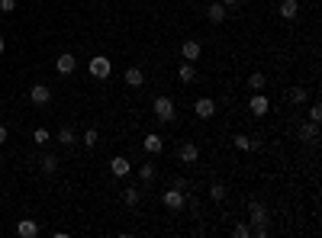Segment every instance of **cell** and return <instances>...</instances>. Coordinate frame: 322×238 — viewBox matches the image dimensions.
Segmentation results:
<instances>
[{
    "mask_svg": "<svg viewBox=\"0 0 322 238\" xmlns=\"http://www.w3.org/2000/svg\"><path fill=\"white\" fill-rule=\"evenodd\" d=\"M39 232H42V229H39V222H35V219H20V222H16V235H20V238H35Z\"/></svg>",
    "mask_w": 322,
    "mask_h": 238,
    "instance_id": "obj_10",
    "label": "cell"
},
{
    "mask_svg": "<svg viewBox=\"0 0 322 238\" xmlns=\"http://www.w3.org/2000/svg\"><path fill=\"white\" fill-rule=\"evenodd\" d=\"M142 148H145V154H161V151H164V138L155 135V132H148L145 142H142Z\"/></svg>",
    "mask_w": 322,
    "mask_h": 238,
    "instance_id": "obj_11",
    "label": "cell"
},
{
    "mask_svg": "<svg viewBox=\"0 0 322 238\" xmlns=\"http://www.w3.org/2000/svg\"><path fill=\"white\" fill-rule=\"evenodd\" d=\"M97 138H100V135H97V129H87V132H84V138H81V142H84L87 148H97Z\"/></svg>",
    "mask_w": 322,
    "mask_h": 238,
    "instance_id": "obj_29",
    "label": "cell"
},
{
    "mask_svg": "<svg viewBox=\"0 0 322 238\" xmlns=\"http://www.w3.org/2000/svg\"><path fill=\"white\" fill-rule=\"evenodd\" d=\"M219 4H225V7H235V4H238V0H219Z\"/></svg>",
    "mask_w": 322,
    "mask_h": 238,
    "instance_id": "obj_35",
    "label": "cell"
},
{
    "mask_svg": "<svg viewBox=\"0 0 322 238\" xmlns=\"http://www.w3.org/2000/svg\"><path fill=\"white\" fill-rule=\"evenodd\" d=\"M264 74H261V71H252V74H248V87H252V93H258V90H264Z\"/></svg>",
    "mask_w": 322,
    "mask_h": 238,
    "instance_id": "obj_22",
    "label": "cell"
},
{
    "mask_svg": "<svg viewBox=\"0 0 322 238\" xmlns=\"http://www.w3.org/2000/svg\"><path fill=\"white\" fill-rule=\"evenodd\" d=\"M123 81H126V87H142V84H145V71H142V68H126Z\"/></svg>",
    "mask_w": 322,
    "mask_h": 238,
    "instance_id": "obj_14",
    "label": "cell"
},
{
    "mask_svg": "<svg viewBox=\"0 0 322 238\" xmlns=\"http://www.w3.org/2000/svg\"><path fill=\"white\" fill-rule=\"evenodd\" d=\"M32 142H35V145H42V148H45V145L52 142V132H49V129H42V126H39V129L32 132Z\"/></svg>",
    "mask_w": 322,
    "mask_h": 238,
    "instance_id": "obj_24",
    "label": "cell"
},
{
    "mask_svg": "<svg viewBox=\"0 0 322 238\" xmlns=\"http://www.w3.org/2000/svg\"><path fill=\"white\" fill-rule=\"evenodd\" d=\"M225 13H229V10H225V4H219V0L206 7V19H210V23H216V26H219V23H225Z\"/></svg>",
    "mask_w": 322,
    "mask_h": 238,
    "instance_id": "obj_15",
    "label": "cell"
},
{
    "mask_svg": "<svg viewBox=\"0 0 322 238\" xmlns=\"http://www.w3.org/2000/svg\"><path fill=\"white\" fill-rule=\"evenodd\" d=\"M309 123H322V106L319 103L309 106Z\"/></svg>",
    "mask_w": 322,
    "mask_h": 238,
    "instance_id": "obj_30",
    "label": "cell"
},
{
    "mask_svg": "<svg viewBox=\"0 0 322 238\" xmlns=\"http://www.w3.org/2000/svg\"><path fill=\"white\" fill-rule=\"evenodd\" d=\"M74 68H78V62H74V55H71V52L55 58V71H58V74H74Z\"/></svg>",
    "mask_w": 322,
    "mask_h": 238,
    "instance_id": "obj_9",
    "label": "cell"
},
{
    "mask_svg": "<svg viewBox=\"0 0 322 238\" xmlns=\"http://www.w3.org/2000/svg\"><path fill=\"white\" fill-rule=\"evenodd\" d=\"M139 177H142L145 184H151V181H155V164H142V168H139Z\"/></svg>",
    "mask_w": 322,
    "mask_h": 238,
    "instance_id": "obj_28",
    "label": "cell"
},
{
    "mask_svg": "<svg viewBox=\"0 0 322 238\" xmlns=\"http://www.w3.org/2000/svg\"><path fill=\"white\" fill-rule=\"evenodd\" d=\"M49 100H52V87L49 84H32L29 87V103L32 106H45Z\"/></svg>",
    "mask_w": 322,
    "mask_h": 238,
    "instance_id": "obj_5",
    "label": "cell"
},
{
    "mask_svg": "<svg viewBox=\"0 0 322 238\" xmlns=\"http://www.w3.org/2000/svg\"><path fill=\"white\" fill-rule=\"evenodd\" d=\"M194 113H197L200 119H213V116H216V100H210V97H200V100L194 103Z\"/></svg>",
    "mask_w": 322,
    "mask_h": 238,
    "instance_id": "obj_8",
    "label": "cell"
},
{
    "mask_svg": "<svg viewBox=\"0 0 322 238\" xmlns=\"http://www.w3.org/2000/svg\"><path fill=\"white\" fill-rule=\"evenodd\" d=\"M58 164H62V161H58V154H42V158H39V171L42 174H55Z\"/></svg>",
    "mask_w": 322,
    "mask_h": 238,
    "instance_id": "obj_17",
    "label": "cell"
},
{
    "mask_svg": "<svg viewBox=\"0 0 322 238\" xmlns=\"http://www.w3.org/2000/svg\"><path fill=\"white\" fill-rule=\"evenodd\" d=\"M177 77H181L184 84H190V81H197V65H194V62H184L181 68H177Z\"/></svg>",
    "mask_w": 322,
    "mask_h": 238,
    "instance_id": "obj_19",
    "label": "cell"
},
{
    "mask_svg": "<svg viewBox=\"0 0 322 238\" xmlns=\"http://www.w3.org/2000/svg\"><path fill=\"white\" fill-rule=\"evenodd\" d=\"M210 200H213V203H222V200H225V187L222 184H210Z\"/></svg>",
    "mask_w": 322,
    "mask_h": 238,
    "instance_id": "obj_25",
    "label": "cell"
},
{
    "mask_svg": "<svg viewBox=\"0 0 322 238\" xmlns=\"http://www.w3.org/2000/svg\"><path fill=\"white\" fill-rule=\"evenodd\" d=\"M55 142H62V145H74L78 142V135H74V129H58V135H55Z\"/></svg>",
    "mask_w": 322,
    "mask_h": 238,
    "instance_id": "obj_23",
    "label": "cell"
},
{
    "mask_svg": "<svg viewBox=\"0 0 322 238\" xmlns=\"http://www.w3.org/2000/svg\"><path fill=\"white\" fill-rule=\"evenodd\" d=\"M87 71H90V77L106 81V77H110V71H113V65H110V58H106V55H93L87 62Z\"/></svg>",
    "mask_w": 322,
    "mask_h": 238,
    "instance_id": "obj_2",
    "label": "cell"
},
{
    "mask_svg": "<svg viewBox=\"0 0 322 238\" xmlns=\"http://www.w3.org/2000/svg\"><path fill=\"white\" fill-rule=\"evenodd\" d=\"M232 145H235L238 151H252V138H248V135H235Z\"/></svg>",
    "mask_w": 322,
    "mask_h": 238,
    "instance_id": "obj_26",
    "label": "cell"
},
{
    "mask_svg": "<svg viewBox=\"0 0 322 238\" xmlns=\"http://www.w3.org/2000/svg\"><path fill=\"white\" fill-rule=\"evenodd\" d=\"M123 203L132 209V206H139L142 203V190L139 187H126V193H123Z\"/></svg>",
    "mask_w": 322,
    "mask_h": 238,
    "instance_id": "obj_20",
    "label": "cell"
},
{
    "mask_svg": "<svg viewBox=\"0 0 322 238\" xmlns=\"http://www.w3.org/2000/svg\"><path fill=\"white\" fill-rule=\"evenodd\" d=\"M7 52V42H4V35H0V55H4Z\"/></svg>",
    "mask_w": 322,
    "mask_h": 238,
    "instance_id": "obj_34",
    "label": "cell"
},
{
    "mask_svg": "<svg viewBox=\"0 0 322 238\" xmlns=\"http://www.w3.org/2000/svg\"><path fill=\"white\" fill-rule=\"evenodd\" d=\"M110 171H113V177H126L129 171H132V161L123 158V154H116V158L110 161Z\"/></svg>",
    "mask_w": 322,
    "mask_h": 238,
    "instance_id": "obj_13",
    "label": "cell"
},
{
    "mask_svg": "<svg viewBox=\"0 0 322 238\" xmlns=\"http://www.w3.org/2000/svg\"><path fill=\"white\" fill-rule=\"evenodd\" d=\"M177 158H181V164H197L200 161V148L194 145V142H184V145L177 148Z\"/></svg>",
    "mask_w": 322,
    "mask_h": 238,
    "instance_id": "obj_7",
    "label": "cell"
},
{
    "mask_svg": "<svg viewBox=\"0 0 322 238\" xmlns=\"http://www.w3.org/2000/svg\"><path fill=\"white\" fill-rule=\"evenodd\" d=\"M16 10V0H0V13H13Z\"/></svg>",
    "mask_w": 322,
    "mask_h": 238,
    "instance_id": "obj_31",
    "label": "cell"
},
{
    "mask_svg": "<svg viewBox=\"0 0 322 238\" xmlns=\"http://www.w3.org/2000/svg\"><path fill=\"white\" fill-rule=\"evenodd\" d=\"M248 225H268L271 222V212H268V206L261 203V200H252V203H248Z\"/></svg>",
    "mask_w": 322,
    "mask_h": 238,
    "instance_id": "obj_4",
    "label": "cell"
},
{
    "mask_svg": "<svg viewBox=\"0 0 322 238\" xmlns=\"http://www.w3.org/2000/svg\"><path fill=\"white\" fill-rule=\"evenodd\" d=\"M161 203L168 206L171 212H181L187 206V193H184V190H177V187H171V190H164V193H161Z\"/></svg>",
    "mask_w": 322,
    "mask_h": 238,
    "instance_id": "obj_3",
    "label": "cell"
},
{
    "mask_svg": "<svg viewBox=\"0 0 322 238\" xmlns=\"http://www.w3.org/2000/svg\"><path fill=\"white\" fill-rule=\"evenodd\" d=\"M7 135H10V132H7V126H0V145L7 142Z\"/></svg>",
    "mask_w": 322,
    "mask_h": 238,
    "instance_id": "obj_33",
    "label": "cell"
},
{
    "mask_svg": "<svg viewBox=\"0 0 322 238\" xmlns=\"http://www.w3.org/2000/svg\"><path fill=\"white\" fill-rule=\"evenodd\" d=\"M277 13L283 19H296V13H300V0H283V4L277 7Z\"/></svg>",
    "mask_w": 322,
    "mask_h": 238,
    "instance_id": "obj_16",
    "label": "cell"
},
{
    "mask_svg": "<svg viewBox=\"0 0 322 238\" xmlns=\"http://www.w3.org/2000/svg\"><path fill=\"white\" fill-rule=\"evenodd\" d=\"M300 138L303 142H316L319 138V123H300Z\"/></svg>",
    "mask_w": 322,
    "mask_h": 238,
    "instance_id": "obj_18",
    "label": "cell"
},
{
    "mask_svg": "<svg viewBox=\"0 0 322 238\" xmlns=\"http://www.w3.org/2000/svg\"><path fill=\"white\" fill-rule=\"evenodd\" d=\"M155 119H158V123H174V116H177V106H174V100L171 97H155Z\"/></svg>",
    "mask_w": 322,
    "mask_h": 238,
    "instance_id": "obj_1",
    "label": "cell"
},
{
    "mask_svg": "<svg viewBox=\"0 0 322 238\" xmlns=\"http://www.w3.org/2000/svg\"><path fill=\"white\" fill-rule=\"evenodd\" d=\"M171 187H177V190H187V181H184V177H174V184Z\"/></svg>",
    "mask_w": 322,
    "mask_h": 238,
    "instance_id": "obj_32",
    "label": "cell"
},
{
    "mask_svg": "<svg viewBox=\"0 0 322 238\" xmlns=\"http://www.w3.org/2000/svg\"><path fill=\"white\" fill-rule=\"evenodd\" d=\"M306 97H309V90H306V87H290V93H287V100H290L293 106L306 103Z\"/></svg>",
    "mask_w": 322,
    "mask_h": 238,
    "instance_id": "obj_21",
    "label": "cell"
},
{
    "mask_svg": "<svg viewBox=\"0 0 322 238\" xmlns=\"http://www.w3.org/2000/svg\"><path fill=\"white\" fill-rule=\"evenodd\" d=\"M248 110H252V116H268V110H271V100L264 97V93H252V100H248Z\"/></svg>",
    "mask_w": 322,
    "mask_h": 238,
    "instance_id": "obj_6",
    "label": "cell"
},
{
    "mask_svg": "<svg viewBox=\"0 0 322 238\" xmlns=\"http://www.w3.org/2000/svg\"><path fill=\"white\" fill-rule=\"evenodd\" d=\"M200 52H203V45H200L197 39H187V42L181 45V55H184V62H197V58H200Z\"/></svg>",
    "mask_w": 322,
    "mask_h": 238,
    "instance_id": "obj_12",
    "label": "cell"
},
{
    "mask_svg": "<svg viewBox=\"0 0 322 238\" xmlns=\"http://www.w3.org/2000/svg\"><path fill=\"white\" fill-rule=\"evenodd\" d=\"M232 235H235V238H252V225H248V222H238L235 229H232Z\"/></svg>",
    "mask_w": 322,
    "mask_h": 238,
    "instance_id": "obj_27",
    "label": "cell"
}]
</instances>
